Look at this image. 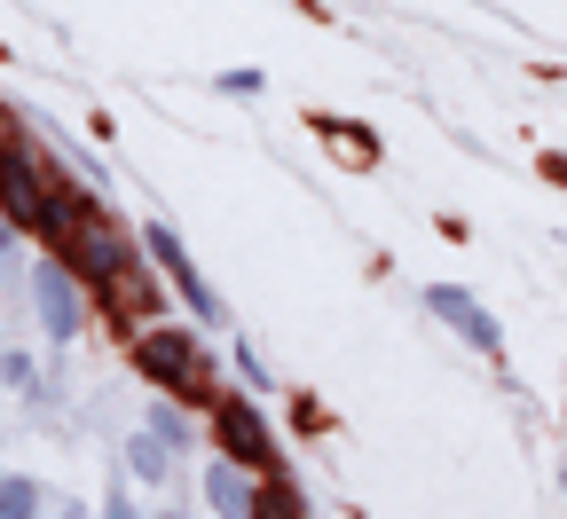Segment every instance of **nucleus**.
I'll use <instances>...</instances> for the list:
<instances>
[{
  "instance_id": "nucleus-7",
  "label": "nucleus",
  "mask_w": 567,
  "mask_h": 519,
  "mask_svg": "<svg viewBox=\"0 0 567 519\" xmlns=\"http://www.w3.org/2000/svg\"><path fill=\"white\" fill-rule=\"evenodd\" d=\"M425 315H442L465 346H481V354H496V346H505V331H496V315L481 308V300H465V291L457 283H425Z\"/></svg>"
},
{
  "instance_id": "nucleus-19",
  "label": "nucleus",
  "mask_w": 567,
  "mask_h": 519,
  "mask_svg": "<svg viewBox=\"0 0 567 519\" xmlns=\"http://www.w3.org/2000/svg\"><path fill=\"white\" fill-rule=\"evenodd\" d=\"M158 519H182V511H158Z\"/></svg>"
},
{
  "instance_id": "nucleus-4",
  "label": "nucleus",
  "mask_w": 567,
  "mask_h": 519,
  "mask_svg": "<svg viewBox=\"0 0 567 519\" xmlns=\"http://www.w3.org/2000/svg\"><path fill=\"white\" fill-rule=\"evenodd\" d=\"M48 189H55V181L24 158V142H9V150H0V212H9V229H40Z\"/></svg>"
},
{
  "instance_id": "nucleus-10",
  "label": "nucleus",
  "mask_w": 567,
  "mask_h": 519,
  "mask_svg": "<svg viewBox=\"0 0 567 519\" xmlns=\"http://www.w3.org/2000/svg\"><path fill=\"white\" fill-rule=\"evenodd\" d=\"M103 308H111L118 323H142V315H151V276H142V268L126 260V268L103 283Z\"/></svg>"
},
{
  "instance_id": "nucleus-3",
  "label": "nucleus",
  "mask_w": 567,
  "mask_h": 519,
  "mask_svg": "<svg viewBox=\"0 0 567 519\" xmlns=\"http://www.w3.org/2000/svg\"><path fill=\"white\" fill-rule=\"evenodd\" d=\"M142 245H151V260H158V268H166V283H174V291H182V308H189V315H197V323H221V300H213V283H205V276H197V260H189V252H182V237H174V229H166V220H151V229H142Z\"/></svg>"
},
{
  "instance_id": "nucleus-16",
  "label": "nucleus",
  "mask_w": 567,
  "mask_h": 519,
  "mask_svg": "<svg viewBox=\"0 0 567 519\" xmlns=\"http://www.w3.org/2000/svg\"><path fill=\"white\" fill-rule=\"evenodd\" d=\"M221 95H260V71H221Z\"/></svg>"
},
{
  "instance_id": "nucleus-14",
  "label": "nucleus",
  "mask_w": 567,
  "mask_h": 519,
  "mask_svg": "<svg viewBox=\"0 0 567 519\" xmlns=\"http://www.w3.org/2000/svg\"><path fill=\"white\" fill-rule=\"evenodd\" d=\"M151 433L166 440V449H174V457H182V449H189V440H197V425H189V417H182L174 402H158V409H151Z\"/></svg>"
},
{
  "instance_id": "nucleus-11",
  "label": "nucleus",
  "mask_w": 567,
  "mask_h": 519,
  "mask_svg": "<svg viewBox=\"0 0 567 519\" xmlns=\"http://www.w3.org/2000/svg\"><path fill=\"white\" fill-rule=\"evenodd\" d=\"M126 473L151 480V488H166V480H174V449H166L158 433H134V440H126Z\"/></svg>"
},
{
  "instance_id": "nucleus-5",
  "label": "nucleus",
  "mask_w": 567,
  "mask_h": 519,
  "mask_svg": "<svg viewBox=\"0 0 567 519\" xmlns=\"http://www.w3.org/2000/svg\"><path fill=\"white\" fill-rule=\"evenodd\" d=\"M32 308H40V323H48V339H55V346H71V339H80V323H87L80 283H71V268H63V260H40V276H32Z\"/></svg>"
},
{
  "instance_id": "nucleus-15",
  "label": "nucleus",
  "mask_w": 567,
  "mask_h": 519,
  "mask_svg": "<svg viewBox=\"0 0 567 519\" xmlns=\"http://www.w3.org/2000/svg\"><path fill=\"white\" fill-rule=\"evenodd\" d=\"M0 378H9V386H32V354H0Z\"/></svg>"
},
{
  "instance_id": "nucleus-17",
  "label": "nucleus",
  "mask_w": 567,
  "mask_h": 519,
  "mask_svg": "<svg viewBox=\"0 0 567 519\" xmlns=\"http://www.w3.org/2000/svg\"><path fill=\"white\" fill-rule=\"evenodd\" d=\"M103 519H134V504H126V488H111V496H103Z\"/></svg>"
},
{
  "instance_id": "nucleus-18",
  "label": "nucleus",
  "mask_w": 567,
  "mask_h": 519,
  "mask_svg": "<svg viewBox=\"0 0 567 519\" xmlns=\"http://www.w3.org/2000/svg\"><path fill=\"white\" fill-rule=\"evenodd\" d=\"M9 245H17V229H9V212H0V252H9Z\"/></svg>"
},
{
  "instance_id": "nucleus-2",
  "label": "nucleus",
  "mask_w": 567,
  "mask_h": 519,
  "mask_svg": "<svg viewBox=\"0 0 567 519\" xmlns=\"http://www.w3.org/2000/svg\"><path fill=\"white\" fill-rule=\"evenodd\" d=\"M213 440H221V465H237V473H252V480L276 473V433H268V417H260L245 394H221V402H213Z\"/></svg>"
},
{
  "instance_id": "nucleus-8",
  "label": "nucleus",
  "mask_w": 567,
  "mask_h": 519,
  "mask_svg": "<svg viewBox=\"0 0 567 519\" xmlns=\"http://www.w3.org/2000/svg\"><path fill=\"white\" fill-rule=\"evenodd\" d=\"M87 220H103V212H95V197H87V189H48V205H40V229H32V237H40V245H55V252H63V245H71V237H80V229H87Z\"/></svg>"
},
{
  "instance_id": "nucleus-1",
  "label": "nucleus",
  "mask_w": 567,
  "mask_h": 519,
  "mask_svg": "<svg viewBox=\"0 0 567 519\" xmlns=\"http://www.w3.org/2000/svg\"><path fill=\"white\" fill-rule=\"evenodd\" d=\"M134 370L151 378L166 402H205L213 394V370H205V346L189 339V331H142V346H134Z\"/></svg>"
},
{
  "instance_id": "nucleus-13",
  "label": "nucleus",
  "mask_w": 567,
  "mask_h": 519,
  "mask_svg": "<svg viewBox=\"0 0 567 519\" xmlns=\"http://www.w3.org/2000/svg\"><path fill=\"white\" fill-rule=\"evenodd\" d=\"M0 519H40V480L0 473Z\"/></svg>"
},
{
  "instance_id": "nucleus-9",
  "label": "nucleus",
  "mask_w": 567,
  "mask_h": 519,
  "mask_svg": "<svg viewBox=\"0 0 567 519\" xmlns=\"http://www.w3.org/2000/svg\"><path fill=\"white\" fill-rule=\"evenodd\" d=\"M205 504L221 511V519H260V488L237 465H205Z\"/></svg>"
},
{
  "instance_id": "nucleus-6",
  "label": "nucleus",
  "mask_w": 567,
  "mask_h": 519,
  "mask_svg": "<svg viewBox=\"0 0 567 519\" xmlns=\"http://www.w3.org/2000/svg\"><path fill=\"white\" fill-rule=\"evenodd\" d=\"M55 260L71 268V283H95V291H103V283H111V276L126 268V245H118V229H111V220H87V229L71 237V245H63Z\"/></svg>"
},
{
  "instance_id": "nucleus-12",
  "label": "nucleus",
  "mask_w": 567,
  "mask_h": 519,
  "mask_svg": "<svg viewBox=\"0 0 567 519\" xmlns=\"http://www.w3.org/2000/svg\"><path fill=\"white\" fill-rule=\"evenodd\" d=\"M323 142L339 150V166H379V142H371L363 126H339V118H323Z\"/></svg>"
}]
</instances>
